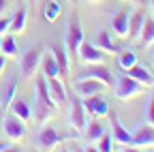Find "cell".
<instances>
[{
  "label": "cell",
  "mask_w": 154,
  "mask_h": 152,
  "mask_svg": "<svg viewBox=\"0 0 154 152\" xmlns=\"http://www.w3.org/2000/svg\"><path fill=\"white\" fill-rule=\"evenodd\" d=\"M107 86L105 84H101V82H96V79H79L75 84V90H77V94L79 97H92V94H101L103 90H105Z\"/></svg>",
  "instance_id": "14"
},
{
  "label": "cell",
  "mask_w": 154,
  "mask_h": 152,
  "mask_svg": "<svg viewBox=\"0 0 154 152\" xmlns=\"http://www.w3.org/2000/svg\"><path fill=\"white\" fill-rule=\"evenodd\" d=\"M41 71L47 79L51 77H60V69H58V62L54 58L51 51H43V58H41Z\"/></svg>",
  "instance_id": "19"
},
{
  "label": "cell",
  "mask_w": 154,
  "mask_h": 152,
  "mask_svg": "<svg viewBox=\"0 0 154 152\" xmlns=\"http://www.w3.org/2000/svg\"><path fill=\"white\" fill-rule=\"evenodd\" d=\"M137 41L143 43V45H152V43H154V20H148V17H146L143 28H141V32H139V39H137Z\"/></svg>",
  "instance_id": "28"
},
{
  "label": "cell",
  "mask_w": 154,
  "mask_h": 152,
  "mask_svg": "<svg viewBox=\"0 0 154 152\" xmlns=\"http://www.w3.org/2000/svg\"><path fill=\"white\" fill-rule=\"evenodd\" d=\"M86 2H90V5H96V2H101V0H86Z\"/></svg>",
  "instance_id": "36"
},
{
  "label": "cell",
  "mask_w": 154,
  "mask_h": 152,
  "mask_svg": "<svg viewBox=\"0 0 154 152\" xmlns=\"http://www.w3.org/2000/svg\"><path fill=\"white\" fill-rule=\"evenodd\" d=\"M15 94H17V75H11V77L7 79V84H5V88H0V101H2L5 109L13 103Z\"/></svg>",
  "instance_id": "20"
},
{
  "label": "cell",
  "mask_w": 154,
  "mask_h": 152,
  "mask_svg": "<svg viewBox=\"0 0 154 152\" xmlns=\"http://www.w3.org/2000/svg\"><path fill=\"white\" fill-rule=\"evenodd\" d=\"M133 146H137V148H152L154 146V126L150 124H143L139 129H135L133 133Z\"/></svg>",
  "instance_id": "13"
},
{
  "label": "cell",
  "mask_w": 154,
  "mask_h": 152,
  "mask_svg": "<svg viewBox=\"0 0 154 152\" xmlns=\"http://www.w3.org/2000/svg\"><path fill=\"white\" fill-rule=\"evenodd\" d=\"M9 109H11V113L13 116H17L19 120H24V122H32L34 120V111H32V107L24 101V99H13V103L9 105Z\"/></svg>",
  "instance_id": "15"
},
{
  "label": "cell",
  "mask_w": 154,
  "mask_h": 152,
  "mask_svg": "<svg viewBox=\"0 0 154 152\" xmlns=\"http://www.w3.org/2000/svg\"><path fill=\"white\" fill-rule=\"evenodd\" d=\"M77 79H96V82L105 84L107 88L113 86V75H111V71H109L107 67H103V64H96V67L84 71L82 75H77Z\"/></svg>",
  "instance_id": "12"
},
{
  "label": "cell",
  "mask_w": 154,
  "mask_h": 152,
  "mask_svg": "<svg viewBox=\"0 0 154 152\" xmlns=\"http://www.w3.org/2000/svg\"><path fill=\"white\" fill-rule=\"evenodd\" d=\"M9 24H11V20H9V17H5V15L0 17V36H2V34L9 30Z\"/></svg>",
  "instance_id": "31"
},
{
  "label": "cell",
  "mask_w": 154,
  "mask_h": 152,
  "mask_svg": "<svg viewBox=\"0 0 154 152\" xmlns=\"http://www.w3.org/2000/svg\"><path fill=\"white\" fill-rule=\"evenodd\" d=\"M0 45H2V36H0Z\"/></svg>",
  "instance_id": "41"
},
{
  "label": "cell",
  "mask_w": 154,
  "mask_h": 152,
  "mask_svg": "<svg viewBox=\"0 0 154 152\" xmlns=\"http://www.w3.org/2000/svg\"><path fill=\"white\" fill-rule=\"evenodd\" d=\"M9 7H11V0H0V17L9 11Z\"/></svg>",
  "instance_id": "32"
},
{
  "label": "cell",
  "mask_w": 154,
  "mask_h": 152,
  "mask_svg": "<svg viewBox=\"0 0 154 152\" xmlns=\"http://www.w3.org/2000/svg\"><path fill=\"white\" fill-rule=\"evenodd\" d=\"M56 109H58V105L54 103L51 94H49L47 79H45V75H41V77L36 79V113H34V118L38 120V124L43 126L47 120L54 118Z\"/></svg>",
  "instance_id": "1"
},
{
  "label": "cell",
  "mask_w": 154,
  "mask_h": 152,
  "mask_svg": "<svg viewBox=\"0 0 154 152\" xmlns=\"http://www.w3.org/2000/svg\"><path fill=\"white\" fill-rule=\"evenodd\" d=\"M133 2H139V0H133Z\"/></svg>",
  "instance_id": "42"
},
{
  "label": "cell",
  "mask_w": 154,
  "mask_h": 152,
  "mask_svg": "<svg viewBox=\"0 0 154 152\" xmlns=\"http://www.w3.org/2000/svg\"><path fill=\"white\" fill-rule=\"evenodd\" d=\"M152 60H154V43H152Z\"/></svg>",
  "instance_id": "39"
},
{
  "label": "cell",
  "mask_w": 154,
  "mask_h": 152,
  "mask_svg": "<svg viewBox=\"0 0 154 152\" xmlns=\"http://www.w3.org/2000/svg\"><path fill=\"white\" fill-rule=\"evenodd\" d=\"M143 22H146V13L143 11H135L131 15V20H128V36H126V39L137 41L139 39V32L143 28Z\"/></svg>",
  "instance_id": "21"
},
{
  "label": "cell",
  "mask_w": 154,
  "mask_h": 152,
  "mask_svg": "<svg viewBox=\"0 0 154 152\" xmlns=\"http://www.w3.org/2000/svg\"><path fill=\"white\" fill-rule=\"evenodd\" d=\"M30 5H34V0H28V7H30Z\"/></svg>",
  "instance_id": "40"
},
{
  "label": "cell",
  "mask_w": 154,
  "mask_h": 152,
  "mask_svg": "<svg viewBox=\"0 0 154 152\" xmlns=\"http://www.w3.org/2000/svg\"><path fill=\"white\" fill-rule=\"evenodd\" d=\"M126 75L128 77H133L135 82H139V84H143V86H154V75L146 69V67H139V64H135V67H131L128 71H126Z\"/></svg>",
  "instance_id": "22"
},
{
  "label": "cell",
  "mask_w": 154,
  "mask_h": 152,
  "mask_svg": "<svg viewBox=\"0 0 154 152\" xmlns=\"http://www.w3.org/2000/svg\"><path fill=\"white\" fill-rule=\"evenodd\" d=\"M2 118H5V107H2V101H0V122H2Z\"/></svg>",
  "instance_id": "35"
},
{
  "label": "cell",
  "mask_w": 154,
  "mask_h": 152,
  "mask_svg": "<svg viewBox=\"0 0 154 152\" xmlns=\"http://www.w3.org/2000/svg\"><path fill=\"white\" fill-rule=\"evenodd\" d=\"M94 45L99 47V49H103L105 54H118L120 51V47L116 45L113 41H111V34H109V30H101L99 34H96V39H94Z\"/></svg>",
  "instance_id": "23"
},
{
  "label": "cell",
  "mask_w": 154,
  "mask_h": 152,
  "mask_svg": "<svg viewBox=\"0 0 154 152\" xmlns=\"http://www.w3.org/2000/svg\"><path fill=\"white\" fill-rule=\"evenodd\" d=\"M5 150H11V141H0V152Z\"/></svg>",
  "instance_id": "34"
},
{
  "label": "cell",
  "mask_w": 154,
  "mask_h": 152,
  "mask_svg": "<svg viewBox=\"0 0 154 152\" xmlns=\"http://www.w3.org/2000/svg\"><path fill=\"white\" fill-rule=\"evenodd\" d=\"M47 79V77H45ZM47 88H49V94H51V99H54V103L60 107V105H64L66 103V88L62 86V82H60V77H51V79H47Z\"/></svg>",
  "instance_id": "16"
},
{
  "label": "cell",
  "mask_w": 154,
  "mask_h": 152,
  "mask_svg": "<svg viewBox=\"0 0 154 152\" xmlns=\"http://www.w3.org/2000/svg\"><path fill=\"white\" fill-rule=\"evenodd\" d=\"M69 122H71V126H73L77 133L86 129V109H84V103L79 101V97H73V99H71Z\"/></svg>",
  "instance_id": "10"
},
{
  "label": "cell",
  "mask_w": 154,
  "mask_h": 152,
  "mask_svg": "<svg viewBox=\"0 0 154 152\" xmlns=\"http://www.w3.org/2000/svg\"><path fill=\"white\" fill-rule=\"evenodd\" d=\"M75 137H79V133H60V131H56L54 126H47L43 124L41 129H38V135H36V146L41 148V150H54L58 144H62L66 139H75Z\"/></svg>",
  "instance_id": "3"
},
{
  "label": "cell",
  "mask_w": 154,
  "mask_h": 152,
  "mask_svg": "<svg viewBox=\"0 0 154 152\" xmlns=\"http://www.w3.org/2000/svg\"><path fill=\"white\" fill-rule=\"evenodd\" d=\"M116 56H118V67L122 71H128L131 67L137 64V54H135L133 49H120Z\"/></svg>",
  "instance_id": "25"
},
{
  "label": "cell",
  "mask_w": 154,
  "mask_h": 152,
  "mask_svg": "<svg viewBox=\"0 0 154 152\" xmlns=\"http://www.w3.org/2000/svg\"><path fill=\"white\" fill-rule=\"evenodd\" d=\"M69 5H71V7H75V5H77V0H69Z\"/></svg>",
  "instance_id": "37"
},
{
  "label": "cell",
  "mask_w": 154,
  "mask_h": 152,
  "mask_svg": "<svg viewBox=\"0 0 154 152\" xmlns=\"http://www.w3.org/2000/svg\"><path fill=\"white\" fill-rule=\"evenodd\" d=\"M43 47H32L28 49L26 54H22V58H19V75L26 79L34 77L38 67H41V58H43Z\"/></svg>",
  "instance_id": "5"
},
{
  "label": "cell",
  "mask_w": 154,
  "mask_h": 152,
  "mask_svg": "<svg viewBox=\"0 0 154 152\" xmlns=\"http://www.w3.org/2000/svg\"><path fill=\"white\" fill-rule=\"evenodd\" d=\"M146 124L154 126V92H152V97H150V103L146 105Z\"/></svg>",
  "instance_id": "30"
},
{
  "label": "cell",
  "mask_w": 154,
  "mask_h": 152,
  "mask_svg": "<svg viewBox=\"0 0 154 152\" xmlns=\"http://www.w3.org/2000/svg\"><path fill=\"white\" fill-rule=\"evenodd\" d=\"M96 150H101V152H109V150H113L111 148V133H103L101 135V139L96 141Z\"/></svg>",
  "instance_id": "29"
},
{
  "label": "cell",
  "mask_w": 154,
  "mask_h": 152,
  "mask_svg": "<svg viewBox=\"0 0 154 152\" xmlns=\"http://www.w3.org/2000/svg\"><path fill=\"white\" fill-rule=\"evenodd\" d=\"M5 69H7V56H2V54H0V75L5 73Z\"/></svg>",
  "instance_id": "33"
},
{
  "label": "cell",
  "mask_w": 154,
  "mask_h": 152,
  "mask_svg": "<svg viewBox=\"0 0 154 152\" xmlns=\"http://www.w3.org/2000/svg\"><path fill=\"white\" fill-rule=\"evenodd\" d=\"M49 51L54 54V58H56V62H58V69H60V77L66 79V77H69V71H71V62H69V54H66V49L60 47V45H51Z\"/></svg>",
  "instance_id": "18"
},
{
  "label": "cell",
  "mask_w": 154,
  "mask_h": 152,
  "mask_svg": "<svg viewBox=\"0 0 154 152\" xmlns=\"http://www.w3.org/2000/svg\"><path fill=\"white\" fill-rule=\"evenodd\" d=\"M128 20H131V9L128 7L118 9V13L111 17V28H113V34L118 39H126L128 36Z\"/></svg>",
  "instance_id": "11"
},
{
  "label": "cell",
  "mask_w": 154,
  "mask_h": 152,
  "mask_svg": "<svg viewBox=\"0 0 154 152\" xmlns=\"http://www.w3.org/2000/svg\"><path fill=\"white\" fill-rule=\"evenodd\" d=\"M86 34H84V28H82V20L77 15L71 17L69 22V28H66V34H64V49L71 58L77 60V54H79V45L84 43Z\"/></svg>",
  "instance_id": "4"
},
{
  "label": "cell",
  "mask_w": 154,
  "mask_h": 152,
  "mask_svg": "<svg viewBox=\"0 0 154 152\" xmlns=\"http://www.w3.org/2000/svg\"><path fill=\"white\" fill-rule=\"evenodd\" d=\"M109 124H111V137L113 141H118L120 146H133V135L124 129V124L120 122V118L116 116V111H109Z\"/></svg>",
  "instance_id": "8"
},
{
  "label": "cell",
  "mask_w": 154,
  "mask_h": 152,
  "mask_svg": "<svg viewBox=\"0 0 154 152\" xmlns=\"http://www.w3.org/2000/svg\"><path fill=\"white\" fill-rule=\"evenodd\" d=\"M0 54L7 58H15L17 56V43H15V34L2 36V45H0Z\"/></svg>",
  "instance_id": "27"
},
{
  "label": "cell",
  "mask_w": 154,
  "mask_h": 152,
  "mask_svg": "<svg viewBox=\"0 0 154 152\" xmlns=\"http://www.w3.org/2000/svg\"><path fill=\"white\" fill-rule=\"evenodd\" d=\"M26 20H28V7L26 5H19L15 15L11 17V24H9V30L11 34H22L24 28H26Z\"/></svg>",
  "instance_id": "17"
},
{
  "label": "cell",
  "mask_w": 154,
  "mask_h": 152,
  "mask_svg": "<svg viewBox=\"0 0 154 152\" xmlns=\"http://www.w3.org/2000/svg\"><path fill=\"white\" fill-rule=\"evenodd\" d=\"M0 126H2V133L7 135V139H9L11 144L24 141V137H26V122L19 120L17 116L7 113V116L2 118V122H0Z\"/></svg>",
  "instance_id": "6"
},
{
  "label": "cell",
  "mask_w": 154,
  "mask_h": 152,
  "mask_svg": "<svg viewBox=\"0 0 154 152\" xmlns=\"http://www.w3.org/2000/svg\"><path fill=\"white\" fill-rule=\"evenodd\" d=\"M41 15H43V20H45V22L56 24V22H58V17L62 15V5L58 2V0H45Z\"/></svg>",
  "instance_id": "24"
},
{
  "label": "cell",
  "mask_w": 154,
  "mask_h": 152,
  "mask_svg": "<svg viewBox=\"0 0 154 152\" xmlns=\"http://www.w3.org/2000/svg\"><path fill=\"white\" fill-rule=\"evenodd\" d=\"M84 109H86V113H90L92 118H105L109 113V103L101 97V94H92V97H86Z\"/></svg>",
  "instance_id": "9"
},
{
  "label": "cell",
  "mask_w": 154,
  "mask_h": 152,
  "mask_svg": "<svg viewBox=\"0 0 154 152\" xmlns=\"http://www.w3.org/2000/svg\"><path fill=\"white\" fill-rule=\"evenodd\" d=\"M113 79H116V84H113L116 99L122 101V103L141 97V94H146V90H148V86L135 82L133 77H128V75H118V77H113Z\"/></svg>",
  "instance_id": "2"
},
{
  "label": "cell",
  "mask_w": 154,
  "mask_h": 152,
  "mask_svg": "<svg viewBox=\"0 0 154 152\" xmlns=\"http://www.w3.org/2000/svg\"><path fill=\"white\" fill-rule=\"evenodd\" d=\"M105 133V126L101 124V122H96V118L90 122V124H86V141H90V144H96L101 139V135Z\"/></svg>",
  "instance_id": "26"
},
{
  "label": "cell",
  "mask_w": 154,
  "mask_h": 152,
  "mask_svg": "<svg viewBox=\"0 0 154 152\" xmlns=\"http://www.w3.org/2000/svg\"><path fill=\"white\" fill-rule=\"evenodd\" d=\"M77 60H82V64H103L107 60V54L103 49H99L94 43L86 41L79 45V54H77Z\"/></svg>",
  "instance_id": "7"
},
{
  "label": "cell",
  "mask_w": 154,
  "mask_h": 152,
  "mask_svg": "<svg viewBox=\"0 0 154 152\" xmlns=\"http://www.w3.org/2000/svg\"><path fill=\"white\" fill-rule=\"evenodd\" d=\"M148 2H150V9L154 11V0H148Z\"/></svg>",
  "instance_id": "38"
}]
</instances>
